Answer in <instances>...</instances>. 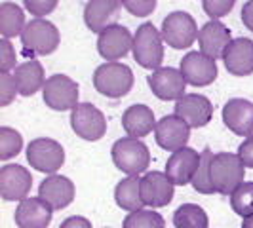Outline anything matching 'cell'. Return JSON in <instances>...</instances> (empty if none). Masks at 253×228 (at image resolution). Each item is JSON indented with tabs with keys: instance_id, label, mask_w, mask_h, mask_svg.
Wrapping results in <instances>:
<instances>
[{
	"instance_id": "6da1fadb",
	"label": "cell",
	"mask_w": 253,
	"mask_h": 228,
	"mask_svg": "<svg viewBox=\"0 0 253 228\" xmlns=\"http://www.w3.org/2000/svg\"><path fill=\"white\" fill-rule=\"evenodd\" d=\"M19 38H21L23 53L29 59H35V57L51 55L57 50L61 42V33L51 21L35 17L27 23L25 31L21 33Z\"/></svg>"
},
{
	"instance_id": "7a4b0ae2",
	"label": "cell",
	"mask_w": 253,
	"mask_h": 228,
	"mask_svg": "<svg viewBox=\"0 0 253 228\" xmlns=\"http://www.w3.org/2000/svg\"><path fill=\"white\" fill-rule=\"evenodd\" d=\"M210 175H211V185L215 192L223 196H230L240 185L246 183L244 181L246 165L240 160V156L234 152H217L211 158Z\"/></svg>"
},
{
	"instance_id": "3957f363",
	"label": "cell",
	"mask_w": 253,
	"mask_h": 228,
	"mask_svg": "<svg viewBox=\"0 0 253 228\" xmlns=\"http://www.w3.org/2000/svg\"><path fill=\"white\" fill-rule=\"evenodd\" d=\"M93 88L109 99H120L133 88V71L120 61H105L93 71Z\"/></svg>"
},
{
	"instance_id": "277c9868",
	"label": "cell",
	"mask_w": 253,
	"mask_h": 228,
	"mask_svg": "<svg viewBox=\"0 0 253 228\" xmlns=\"http://www.w3.org/2000/svg\"><path fill=\"white\" fill-rule=\"evenodd\" d=\"M131 55L135 59V63L149 69V71H156L162 67L164 61V38L162 33L152 25V23H141L133 35V48H131Z\"/></svg>"
},
{
	"instance_id": "5b68a950",
	"label": "cell",
	"mask_w": 253,
	"mask_h": 228,
	"mask_svg": "<svg viewBox=\"0 0 253 228\" xmlns=\"http://www.w3.org/2000/svg\"><path fill=\"white\" fill-rule=\"evenodd\" d=\"M111 158L124 175H141L151 164V151L141 139L122 137L113 145Z\"/></svg>"
},
{
	"instance_id": "8992f818",
	"label": "cell",
	"mask_w": 253,
	"mask_h": 228,
	"mask_svg": "<svg viewBox=\"0 0 253 228\" xmlns=\"http://www.w3.org/2000/svg\"><path fill=\"white\" fill-rule=\"evenodd\" d=\"M160 33L164 38V44H168L173 50H187L196 40L200 29L196 25V19L189 12L175 10L168 13L162 21Z\"/></svg>"
},
{
	"instance_id": "52a82bcc",
	"label": "cell",
	"mask_w": 253,
	"mask_h": 228,
	"mask_svg": "<svg viewBox=\"0 0 253 228\" xmlns=\"http://www.w3.org/2000/svg\"><path fill=\"white\" fill-rule=\"evenodd\" d=\"M27 162L40 173L53 175L65 164V149L61 143L50 137H38L27 145Z\"/></svg>"
},
{
	"instance_id": "ba28073f",
	"label": "cell",
	"mask_w": 253,
	"mask_h": 228,
	"mask_svg": "<svg viewBox=\"0 0 253 228\" xmlns=\"http://www.w3.org/2000/svg\"><path fill=\"white\" fill-rule=\"evenodd\" d=\"M80 88L71 76L67 75H51L42 89V99L44 105L51 111H73L78 105Z\"/></svg>"
},
{
	"instance_id": "9c48e42d",
	"label": "cell",
	"mask_w": 253,
	"mask_h": 228,
	"mask_svg": "<svg viewBox=\"0 0 253 228\" xmlns=\"http://www.w3.org/2000/svg\"><path fill=\"white\" fill-rule=\"evenodd\" d=\"M71 127L80 139L99 141L107 133L105 114L91 103H78L71 111Z\"/></svg>"
},
{
	"instance_id": "30bf717a",
	"label": "cell",
	"mask_w": 253,
	"mask_h": 228,
	"mask_svg": "<svg viewBox=\"0 0 253 228\" xmlns=\"http://www.w3.org/2000/svg\"><path fill=\"white\" fill-rule=\"evenodd\" d=\"M179 71L183 73L187 84L196 86V88H206L213 84L219 75L215 59L202 53L200 50L185 53L179 61Z\"/></svg>"
},
{
	"instance_id": "8fae6325",
	"label": "cell",
	"mask_w": 253,
	"mask_h": 228,
	"mask_svg": "<svg viewBox=\"0 0 253 228\" xmlns=\"http://www.w3.org/2000/svg\"><path fill=\"white\" fill-rule=\"evenodd\" d=\"M147 84L151 88L152 95H156L160 101H179L189 86L183 73L173 67H160L152 71L147 76Z\"/></svg>"
},
{
	"instance_id": "7c38bea8",
	"label": "cell",
	"mask_w": 253,
	"mask_h": 228,
	"mask_svg": "<svg viewBox=\"0 0 253 228\" xmlns=\"http://www.w3.org/2000/svg\"><path fill=\"white\" fill-rule=\"evenodd\" d=\"M190 129L192 127L183 118H179L177 114H168L158 120L154 129V139L162 151L177 152L187 147L190 139Z\"/></svg>"
},
{
	"instance_id": "4fadbf2b",
	"label": "cell",
	"mask_w": 253,
	"mask_h": 228,
	"mask_svg": "<svg viewBox=\"0 0 253 228\" xmlns=\"http://www.w3.org/2000/svg\"><path fill=\"white\" fill-rule=\"evenodd\" d=\"M33 187L31 171L19 164H6L0 167V196L6 202H23L29 198Z\"/></svg>"
},
{
	"instance_id": "5bb4252c",
	"label": "cell",
	"mask_w": 253,
	"mask_h": 228,
	"mask_svg": "<svg viewBox=\"0 0 253 228\" xmlns=\"http://www.w3.org/2000/svg\"><path fill=\"white\" fill-rule=\"evenodd\" d=\"M133 35L122 23H114L97 35V51L105 61H118L131 53Z\"/></svg>"
},
{
	"instance_id": "9a60e30c",
	"label": "cell",
	"mask_w": 253,
	"mask_h": 228,
	"mask_svg": "<svg viewBox=\"0 0 253 228\" xmlns=\"http://www.w3.org/2000/svg\"><path fill=\"white\" fill-rule=\"evenodd\" d=\"M175 185L169 181L166 171H149L141 177V196L147 207L158 209L166 207L173 200Z\"/></svg>"
},
{
	"instance_id": "2e32d148",
	"label": "cell",
	"mask_w": 253,
	"mask_h": 228,
	"mask_svg": "<svg viewBox=\"0 0 253 228\" xmlns=\"http://www.w3.org/2000/svg\"><path fill=\"white\" fill-rule=\"evenodd\" d=\"M173 114L183 118L192 129L194 127H204L208 126L211 122V118H213V105L206 95L185 93L179 101H175Z\"/></svg>"
},
{
	"instance_id": "e0dca14e",
	"label": "cell",
	"mask_w": 253,
	"mask_h": 228,
	"mask_svg": "<svg viewBox=\"0 0 253 228\" xmlns=\"http://www.w3.org/2000/svg\"><path fill=\"white\" fill-rule=\"evenodd\" d=\"M75 183L65 175H48L38 185V198H42L46 203H50L53 211H61L75 202Z\"/></svg>"
},
{
	"instance_id": "ac0fdd59",
	"label": "cell",
	"mask_w": 253,
	"mask_h": 228,
	"mask_svg": "<svg viewBox=\"0 0 253 228\" xmlns=\"http://www.w3.org/2000/svg\"><path fill=\"white\" fill-rule=\"evenodd\" d=\"M223 124L238 137H252L253 135V103L242 97L228 99L223 105Z\"/></svg>"
},
{
	"instance_id": "d6986e66",
	"label": "cell",
	"mask_w": 253,
	"mask_h": 228,
	"mask_svg": "<svg viewBox=\"0 0 253 228\" xmlns=\"http://www.w3.org/2000/svg\"><path fill=\"white\" fill-rule=\"evenodd\" d=\"M232 42V33L225 23L219 19H210L208 23L200 27L198 33V48L202 53L213 57V59H223L228 44Z\"/></svg>"
},
{
	"instance_id": "ffe728a7",
	"label": "cell",
	"mask_w": 253,
	"mask_h": 228,
	"mask_svg": "<svg viewBox=\"0 0 253 228\" xmlns=\"http://www.w3.org/2000/svg\"><path fill=\"white\" fill-rule=\"evenodd\" d=\"M198 165H200V154L190 147H185L177 152H171V156L166 162V175L175 187H185L192 183L198 171Z\"/></svg>"
},
{
	"instance_id": "44dd1931",
	"label": "cell",
	"mask_w": 253,
	"mask_h": 228,
	"mask_svg": "<svg viewBox=\"0 0 253 228\" xmlns=\"http://www.w3.org/2000/svg\"><path fill=\"white\" fill-rule=\"evenodd\" d=\"M120 0H88L84 6V23L91 33L99 35L116 23L120 13Z\"/></svg>"
},
{
	"instance_id": "7402d4cb",
	"label": "cell",
	"mask_w": 253,
	"mask_h": 228,
	"mask_svg": "<svg viewBox=\"0 0 253 228\" xmlns=\"http://www.w3.org/2000/svg\"><path fill=\"white\" fill-rule=\"evenodd\" d=\"M223 63L230 75L250 76L253 75V40L252 38H232L223 55Z\"/></svg>"
},
{
	"instance_id": "603a6c76",
	"label": "cell",
	"mask_w": 253,
	"mask_h": 228,
	"mask_svg": "<svg viewBox=\"0 0 253 228\" xmlns=\"http://www.w3.org/2000/svg\"><path fill=\"white\" fill-rule=\"evenodd\" d=\"M51 215V205L42 198H25L15 207V225L19 228H48Z\"/></svg>"
},
{
	"instance_id": "cb8c5ba5",
	"label": "cell",
	"mask_w": 253,
	"mask_h": 228,
	"mask_svg": "<svg viewBox=\"0 0 253 228\" xmlns=\"http://www.w3.org/2000/svg\"><path fill=\"white\" fill-rule=\"evenodd\" d=\"M156 116L152 113L151 107L147 105H131L127 107L124 114H122V127L127 133V137L133 139H143L149 133H152L156 129Z\"/></svg>"
},
{
	"instance_id": "d4e9b609",
	"label": "cell",
	"mask_w": 253,
	"mask_h": 228,
	"mask_svg": "<svg viewBox=\"0 0 253 228\" xmlns=\"http://www.w3.org/2000/svg\"><path fill=\"white\" fill-rule=\"evenodd\" d=\"M15 82H17V89L19 95L23 97H31L38 93L40 89H44L46 84V75H44V67L37 59H27L23 63L17 65V69L13 71Z\"/></svg>"
},
{
	"instance_id": "484cf974",
	"label": "cell",
	"mask_w": 253,
	"mask_h": 228,
	"mask_svg": "<svg viewBox=\"0 0 253 228\" xmlns=\"http://www.w3.org/2000/svg\"><path fill=\"white\" fill-rule=\"evenodd\" d=\"M114 200L120 209H126L129 213L145 209V202L141 196V177L139 175H129L124 177L114 189Z\"/></svg>"
},
{
	"instance_id": "4316f807",
	"label": "cell",
	"mask_w": 253,
	"mask_h": 228,
	"mask_svg": "<svg viewBox=\"0 0 253 228\" xmlns=\"http://www.w3.org/2000/svg\"><path fill=\"white\" fill-rule=\"evenodd\" d=\"M25 27V12L15 2L6 0L0 4V35H2V38L10 40V38L21 37Z\"/></svg>"
},
{
	"instance_id": "83f0119b",
	"label": "cell",
	"mask_w": 253,
	"mask_h": 228,
	"mask_svg": "<svg viewBox=\"0 0 253 228\" xmlns=\"http://www.w3.org/2000/svg\"><path fill=\"white\" fill-rule=\"evenodd\" d=\"M175 228H210L208 213L196 203H183L173 213Z\"/></svg>"
},
{
	"instance_id": "f1b7e54d",
	"label": "cell",
	"mask_w": 253,
	"mask_h": 228,
	"mask_svg": "<svg viewBox=\"0 0 253 228\" xmlns=\"http://www.w3.org/2000/svg\"><path fill=\"white\" fill-rule=\"evenodd\" d=\"M211 158H213V152L211 149H204L200 152V165H198V171L192 179V189L200 194H213L215 189L211 185V175H210V165H211Z\"/></svg>"
},
{
	"instance_id": "f546056e",
	"label": "cell",
	"mask_w": 253,
	"mask_h": 228,
	"mask_svg": "<svg viewBox=\"0 0 253 228\" xmlns=\"http://www.w3.org/2000/svg\"><path fill=\"white\" fill-rule=\"evenodd\" d=\"M230 207L242 219L253 215V181H246L230 194Z\"/></svg>"
},
{
	"instance_id": "4dcf8cb0",
	"label": "cell",
	"mask_w": 253,
	"mask_h": 228,
	"mask_svg": "<svg viewBox=\"0 0 253 228\" xmlns=\"http://www.w3.org/2000/svg\"><path fill=\"white\" fill-rule=\"evenodd\" d=\"M23 151V137L13 127H0V160H12Z\"/></svg>"
},
{
	"instance_id": "1f68e13d",
	"label": "cell",
	"mask_w": 253,
	"mask_h": 228,
	"mask_svg": "<svg viewBox=\"0 0 253 228\" xmlns=\"http://www.w3.org/2000/svg\"><path fill=\"white\" fill-rule=\"evenodd\" d=\"M124 228H166V221L154 209H139L124 219Z\"/></svg>"
},
{
	"instance_id": "d6a6232c",
	"label": "cell",
	"mask_w": 253,
	"mask_h": 228,
	"mask_svg": "<svg viewBox=\"0 0 253 228\" xmlns=\"http://www.w3.org/2000/svg\"><path fill=\"white\" fill-rule=\"evenodd\" d=\"M17 69V53L12 40L0 38V73H13Z\"/></svg>"
},
{
	"instance_id": "836d02e7",
	"label": "cell",
	"mask_w": 253,
	"mask_h": 228,
	"mask_svg": "<svg viewBox=\"0 0 253 228\" xmlns=\"http://www.w3.org/2000/svg\"><path fill=\"white\" fill-rule=\"evenodd\" d=\"M19 95L13 73H0V107H8Z\"/></svg>"
},
{
	"instance_id": "e575fe53",
	"label": "cell",
	"mask_w": 253,
	"mask_h": 228,
	"mask_svg": "<svg viewBox=\"0 0 253 228\" xmlns=\"http://www.w3.org/2000/svg\"><path fill=\"white\" fill-rule=\"evenodd\" d=\"M236 0H202L204 12L210 15V19H221L232 12Z\"/></svg>"
},
{
	"instance_id": "d590c367",
	"label": "cell",
	"mask_w": 253,
	"mask_h": 228,
	"mask_svg": "<svg viewBox=\"0 0 253 228\" xmlns=\"http://www.w3.org/2000/svg\"><path fill=\"white\" fill-rule=\"evenodd\" d=\"M57 4H59V0H23L27 12L38 19H44L46 15H50L57 8Z\"/></svg>"
},
{
	"instance_id": "8d00e7d4",
	"label": "cell",
	"mask_w": 253,
	"mask_h": 228,
	"mask_svg": "<svg viewBox=\"0 0 253 228\" xmlns=\"http://www.w3.org/2000/svg\"><path fill=\"white\" fill-rule=\"evenodd\" d=\"M120 4L135 17H149L156 10V0H120Z\"/></svg>"
},
{
	"instance_id": "74e56055",
	"label": "cell",
	"mask_w": 253,
	"mask_h": 228,
	"mask_svg": "<svg viewBox=\"0 0 253 228\" xmlns=\"http://www.w3.org/2000/svg\"><path fill=\"white\" fill-rule=\"evenodd\" d=\"M236 154L240 156V160L244 162L246 167L253 169V135L244 139V143L238 147V152H236Z\"/></svg>"
},
{
	"instance_id": "f35d334b",
	"label": "cell",
	"mask_w": 253,
	"mask_h": 228,
	"mask_svg": "<svg viewBox=\"0 0 253 228\" xmlns=\"http://www.w3.org/2000/svg\"><path fill=\"white\" fill-rule=\"evenodd\" d=\"M59 228H91V221H88L86 217L82 215H73L67 217Z\"/></svg>"
},
{
	"instance_id": "ab89813d",
	"label": "cell",
	"mask_w": 253,
	"mask_h": 228,
	"mask_svg": "<svg viewBox=\"0 0 253 228\" xmlns=\"http://www.w3.org/2000/svg\"><path fill=\"white\" fill-rule=\"evenodd\" d=\"M242 21L244 25L248 27L250 31L253 33V0H248L244 6H242Z\"/></svg>"
},
{
	"instance_id": "60d3db41",
	"label": "cell",
	"mask_w": 253,
	"mask_h": 228,
	"mask_svg": "<svg viewBox=\"0 0 253 228\" xmlns=\"http://www.w3.org/2000/svg\"><path fill=\"white\" fill-rule=\"evenodd\" d=\"M242 228H253V215L244 217V221H242Z\"/></svg>"
}]
</instances>
